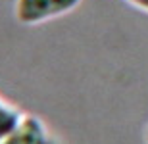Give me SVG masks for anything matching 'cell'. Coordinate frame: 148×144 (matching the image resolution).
<instances>
[{
  "instance_id": "1",
  "label": "cell",
  "mask_w": 148,
  "mask_h": 144,
  "mask_svg": "<svg viewBox=\"0 0 148 144\" xmlns=\"http://www.w3.org/2000/svg\"><path fill=\"white\" fill-rule=\"evenodd\" d=\"M79 4L81 0H17L16 17L23 25H38L66 16Z\"/></svg>"
},
{
  "instance_id": "2",
  "label": "cell",
  "mask_w": 148,
  "mask_h": 144,
  "mask_svg": "<svg viewBox=\"0 0 148 144\" xmlns=\"http://www.w3.org/2000/svg\"><path fill=\"white\" fill-rule=\"evenodd\" d=\"M0 144H54V140L50 139V133L42 119L23 113L19 125Z\"/></svg>"
},
{
  "instance_id": "3",
  "label": "cell",
  "mask_w": 148,
  "mask_h": 144,
  "mask_svg": "<svg viewBox=\"0 0 148 144\" xmlns=\"http://www.w3.org/2000/svg\"><path fill=\"white\" fill-rule=\"evenodd\" d=\"M23 113L19 110H16L14 106L6 104L4 108H0V142L19 125Z\"/></svg>"
},
{
  "instance_id": "4",
  "label": "cell",
  "mask_w": 148,
  "mask_h": 144,
  "mask_svg": "<svg viewBox=\"0 0 148 144\" xmlns=\"http://www.w3.org/2000/svg\"><path fill=\"white\" fill-rule=\"evenodd\" d=\"M127 2L137 6V8H140L143 12H148V0H127Z\"/></svg>"
},
{
  "instance_id": "5",
  "label": "cell",
  "mask_w": 148,
  "mask_h": 144,
  "mask_svg": "<svg viewBox=\"0 0 148 144\" xmlns=\"http://www.w3.org/2000/svg\"><path fill=\"white\" fill-rule=\"evenodd\" d=\"M4 106H6V102H4L2 98H0V108H4Z\"/></svg>"
}]
</instances>
